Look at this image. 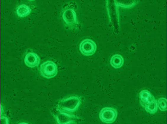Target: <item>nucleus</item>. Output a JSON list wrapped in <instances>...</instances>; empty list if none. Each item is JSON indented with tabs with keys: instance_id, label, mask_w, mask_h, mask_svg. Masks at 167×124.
I'll return each mask as SVG.
<instances>
[{
	"instance_id": "0eeeda50",
	"label": "nucleus",
	"mask_w": 167,
	"mask_h": 124,
	"mask_svg": "<svg viewBox=\"0 0 167 124\" xmlns=\"http://www.w3.org/2000/svg\"><path fill=\"white\" fill-rule=\"evenodd\" d=\"M40 61V58L38 54L32 52L27 53L24 58V62L26 65L31 68L38 66Z\"/></svg>"
},
{
	"instance_id": "9b49d317",
	"label": "nucleus",
	"mask_w": 167,
	"mask_h": 124,
	"mask_svg": "<svg viewBox=\"0 0 167 124\" xmlns=\"http://www.w3.org/2000/svg\"><path fill=\"white\" fill-rule=\"evenodd\" d=\"M158 107V101L154 99L147 105L145 108L147 112L153 114L157 112Z\"/></svg>"
},
{
	"instance_id": "39448f33",
	"label": "nucleus",
	"mask_w": 167,
	"mask_h": 124,
	"mask_svg": "<svg viewBox=\"0 0 167 124\" xmlns=\"http://www.w3.org/2000/svg\"><path fill=\"white\" fill-rule=\"evenodd\" d=\"M81 53L84 55L88 56L94 54L97 49L96 43L90 39H86L80 43L79 47Z\"/></svg>"
},
{
	"instance_id": "20e7f679",
	"label": "nucleus",
	"mask_w": 167,
	"mask_h": 124,
	"mask_svg": "<svg viewBox=\"0 0 167 124\" xmlns=\"http://www.w3.org/2000/svg\"><path fill=\"white\" fill-rule=\"evenodd\" d=\"M117 115V111L115 109L106 107L101 110L99 114V118L103 123H111L116 120Z\"/></svg>"
},
{
	"instance_id": "7ed1b4c3",
	"label": "nucleus",
	"mask_w": 167,
	"mask_h": 124,
	"mask_svg": "<svg viewBox=\"0 0 167 124\" xmlns=\"http://www.w3.org/2000/svg\"><path fill=\"white\" fill-rule=\"evenodd\" d=\"M55 116L59 124H76L78 119L74 114L60 110L57 108Z\"/></svg>"
},
{
	"instance_id": "423d86ee",
	"label": "nucleus",
	"mask_w": 167,
	"mask_h": 124,
	"mask_svg": "<svg viewBox=\"0 0 167 124\" xmlns=\"http://www.w3.org/2000/svg\"><path fill=\"white\" fill-rule=\"evenodd\" d=\"M63 19L68 26L74 27L77 24V16L74 11L71 9H65L63 13Z\"/></svg>"
},
{
	"instance_id": "9d476101",
	"label": "nucleus",
	"mask_w": 167,
	"mask_h": 124,
	"mask_svg": "<svg viewBox=\"0 0 167 124\" xmlns=\"http://www.w3.org/2000/svg\"><path fill=\"white\" fill-rule=\"evenodd\" d=\"M31 10L28 6L24 4L19 5L17 10V15L21 17H25L28 16L31 13Z\"/></svg>"
},
{
	"instance_id": "f257e3e1",
	"label": "nucleus",
	"mask_w": 167,
	"mask_h": 124,
	"mask_svg": "<svg viewBox=\"0 0 167 124\" xmlns=\"http://www.w3.org/2000/svg\"><path fill=\"white\" fill-rule=\"evenodd\" d=\"M81 98L74 95L60 100L57 104L59 110L69 113H73L78 108L81 103Z\"/></svg>"
},
{
	"instance_id": "1a4fd4ad",
	"label": "nucleus",
	"mask_w": 167,
	"mask_h": 124,
	"mask_svg": "<svg viewBox=\"0 0 167 124\" xmlns=\"http://www.w3.org/2000/svg\"><path fill=\"white\" fill-rule=\"evenodd\" d=\"M111 65L116 68L121 67L124 63V59L121 55L119 54L114 55L110 60Z\"/></svg>"
},
{
	"instance_id": "f03ea898",
	"label": "nucleus",
	"mask_w": 167,
	"mask_h": 124,
	"mask_svg": "<svg viewBox=\"0 0 167 124\" xmlns=\"http://www.w3.org/2000/svg\"><path fill=\"white\" fill-rule=\"evenodd\" d=\"M41 75L47 78L55 77L58 72L56 65L53 61H48L42 64L40 67Z\"/></svg>"
},
{
	"instance_id": "f8f14e48",
	"label": "nucleus",
	"mask_w": 167,
	"mask_h": 124,
	"mask_svg": "<svg viewBox=\"0 0 167 124\" xmlns=\"http://www.w3.org/2000/svg\"><path fill=\"white\" fill-rule=\"evenodd\" d=\"M158 106L161 111H165L167 110V100L164 98L159 99L158 101Z\"/></svg>"
},
{
	"instance_id": "6e6552de",
	"label": "nucleus",
	"mask_w": 167,
	"mask_h": 124,
	"mask_svg": "<svg viewBox=\"0 0 167 124\" xmlns=\"http://www.w3.org/2000/svg\"><path fill=\"white\" fill-rule=\"evenodd\" d=\"M139 97L140 103L144 108L155 99L150 92L146 90H142L140 92Z\"/></svg>"
}]
</instances>
